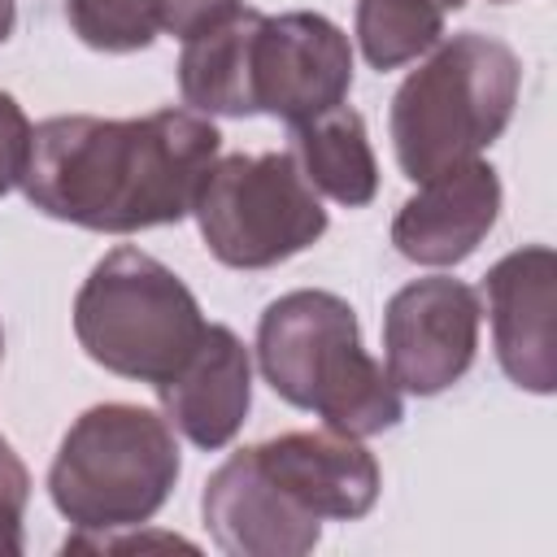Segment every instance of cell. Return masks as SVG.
<instances>
[{
    "label": "cell",
    "mask_w": 557,
    "mask_h": 557,
    "mask_svg": "<svg viewBox=\"0 0 557 557\" xmlns=\"http://www.w3.org/2000/svg\"><path fill=\"white\" fill-rule=\"evenodd\" d=\"M26 496H30V479L22 457L9 448V440L0 435V557H17L22 553V513H26Z\"/></svg>",
    "instance_id": "cell-18"
},
{
    "label": "cell",
    "mask_w": 557,
    "mask_h": 557,
    "mask_svg": "<svg viewBox=\"0 0 557 557\" xmlns=\"http://www.w3.org/2000/svg\"><path fill=\"white\" fill-rule=\"evenodd\" d=\"M191 213L209 252L231 270H270L326 231V209L292 152H235L213 161Z\"/></svg>",
    "instance_id": "cell-6"
},
{
    "label": "cell",
    "mask_w": 557,
    "mask_h": 557,
    "mask_svg": "<svg viewBox=\"0 0 557 557\" xmlns=\"http://www.w3.org/2000/svg\"><path fill=\"white\" fill-rule=\"evenodd\" d=\"M500 213V178L487 161L453 165L426 178L396 213L392 244L418 265H457L466 261Z\"/></svg>",
    "instance_id": "cell-11"
},
{
    "label": "cell",
    "mask_w": 557,
    "mask_h": 557,
    "mask_svg": "<svg viewBox=\"0 0 557 557\" xmlns=\"http://www.w3.org/2000/svg\"><path fill=\"white\" fill-rule=\"evenodd\" d=\"M30 117L22 113V104L0 91V196L13 191L26 174V157H30Z\"/></svg>",
    "instance_id": "cell-19"
},
{
    "label": "cell",
    "mask_w": 557,
    "mask_h": 557,
    "mask_svg": "<svg viewBox=\"0 0 557 557\" xmlns=\"http://www.w3.org/2000/svg\"><path fill=\"white\" fill-rule=\"evenodd\" d=\"M205 326L187 283L131 244L96 261L74 296V335L83 352L96 366L152 387L191 357Z\"/></svg>",
    "instance_id": "cell-5"
},
{
    "label": "cell",
    "mask_w": 557,
    "mask_h": 557,
    "mask_svg": "<svg viewBox=\"0 0 557 557\" xmlns=\"http://www.w3.org/2000/svg\"><path fill=\"white\" fill-rule=\"evenodd\" d=\"M257 9H231L226 17L209 22L205 30L183 39L178 57V91L196 113H222V117H248V35H252Z\"/></svg>",
    "instance_id": "cell-16"
},
{
    "label": "cell",
    "mask_w": 557,
    "mask_h": 557,
    "mask_svg": "<svg viewBox=\"0 0 557 557\" xmlns=\"http://www.w3.org/2000/svg\"><path fill=\"white\" fill-rule=\"evenodd\" d=\"M257 361L287 405L318 413L339 435H379L405 418L400 387L361 348L357 313L335 292L278 296L257 322Z\"/></svg>",
    "instance_id": "cell-2"
},
{
    "label": "cell",
    "mask_w": 557,
    "mask_h": 557,
    "mask_svg": "<svg viewBox=\"0 0 557 557\" xmlns=\"http://www.w3.org/2000/svg\"><path fill=\"white\" fill-rule=\"evenodd\" d=\"M244 0H65L74 35L96 52H139L157 35L187 39Z\"/></svg>",
    "instance_id": "cell-15"
},
{
    "label": "cell",
    "mask_w": 557,
    "mask_h": 557,
    "mask_svg": "<svg viewBox=\"0 0 557 557\" xmlns=\"http://www.w3.org/2000/svg\"><path fill=\"white\" fill-rule=\"evenodd\" d=\"M13 22H17V9H13V0H0V44L13 35Z\"/></svg>",
    "instance_id": "cell-20"
},
{
    "label": "cell",
    "mask_w": 557,
    "mask_h": 557,
    "mask_svg": "<svg viewBox=\"0 0 557 557\" xmlns=\"http://www.w3.org/2000/svg\"><path fill=\"white\" fill-rule=\"evenodd\" d=\"M496 4H505V0H496Z\"/></svg>",
    "instance_id": "cell-22"
},
{
    "label": "cell",
    "mask_w": 557,
    "mask_h": 557,
    "mask_svg": "<svg viewBox=\"0 0 557 557\" xmlns=\"http://www.w3.org/2000/svg\"><path fill=\"white\" fill-rule=\"evenodd\" d=\"M0 352H4V335H0Z\"/></svg>",
    "instance_id": "cell-21"
},
{
    "label": "cell",
    "mask_w": 557,
    "mask_h": 557,
    "mask_svg": "<svg viewBox=\"0 0 557 557\" xmlns=\"http://www.w3.org/2000/svg\"><path fill=\"white\" fill-rule=\"evenodd\" d=\"M200 513L213 544L231 557H300L322 535V518L287 496V487L261 466L257 448L231 453L209 474Z\"/></svg>",
    "instance_id": "cell-9"
},
{
    "label": "cell",
    "mask_w": 557,
    "mask_h": 557,
    "mask_svg": "<svg viewBox=\"0 0 557 557\" xmlns=\"http://www.w3.org/2000/svg\"><path fill=\"white\" fill-rule=\"evenodd\" d=\"M440 0H357V44L374 70L409 65L444 39Z\"/></svg>",
    "instance_id": "cell-17"
},
{
    "label": "cell",
    "mask_w": 557,
    "mask_h": 557,
    "mask_svg": "<svg viewBox=\"0 0 557 557\" xmlns=\"http://www.w3.org/2000/svg\"><path fill=\"white\" fill-rule=\"evenodd\" d=\"M522 65L509 44L461 30L392 96V148L405 178L426 183L500 139L518 104Z\"/></svg>",
    "instance_id": "cell-3"
},
{
    "label": "cell",
    "mask_w": 557,
    "mask_h": 557,
    "mask_svg": "<svg viewBox=\"0 0 557 557\" xmlns=\"http://www.w3.org/2000/svg\"><path fill=\"white\" fill-rule=\"evenodd\" d=\"M352 87L348 35L322 13H257L248 35V100L252 113L300 126L335 104Z\"/></svg>",
    "instance_id": "cell-7"
},
{
    "label": "cell",
    "mask_w": 557,
    "mask_h": 557,
    "mask_svg": "<svg viewBox=\"0 0 557 557\" xmlns=\"http://www.w3.org/2000/svg\"><path fill=\"white\" fill-rule=\"evenodd\" d=\"M479 296L461 278H413L405 283L383 313V352L387 374L400 392L440 396L453 387L479 348Z\"/></svg>",
    "instance_id": "cell-8"
},
{
    "label": "cell",
    "mask_w": 557,
    "mask_h": 557,
    "mask_svg": "<svg viewBox=\"0 0 557 557\" xmlns=\"http://www.w3.org/2000/svg\"><path fill=\"white\" fill-rule=\"evenodd\" d=\"M292 157L305 183L344 209H361L379 191V161L366 139V122L348 104L292 126Z\"/></svg>",
    "instance_id": "cell-14"
},
{
    "label": "cell",
    "mask_w": 557,
    "mask_h": 557,
    "mask_svg": "<svg viewBox=\"0 0 557 557\" xmlns=\"http://www.w3.org/2000/svg\"><path fill=\"white\" fill-rule=\"evenodd\" d=\"M500 370L548 396L557 387V252L548 244L500 257L483 278Z\"/></svg>",
    "instance_id": "cell-10"
},
{
    "label": "cell",
    "mask_w": 557,
    "mask_h": 557,
    "mask_svg": "<svg viewBox=\"0 0 557 557\" xmlns=\"http://www.w3.org/2000/svg\"><path fill=\"white\" fill-rule=\"evenodd\" d=\"M178 479L174 426L144 405H96L61 440L48 492L78 531L144 527Z\"/></svg>",
    "instance_id": "cell-4"
},
{
    "label": "cell",
    "mask_w": 557,
    "mask_h": 557,
    "mask_svg": "<svg viewBox=\"0 0 557 557\" xmlns=\"http://www.w3.org/2000/svg\"><path fill=\"white\" fill-rule=\"evenodd\" d=\"M218 148V126L196 109H157L144 117H48L30 131L22 191L57 222L131 235L183 222Z\"/></svg>",
    "instance_id": "cell-1"
},
{
    "label": "cell",
    "mask_w": 557,
    "mask_h": 557,
    "mask_svg": "<svg viewBox=\"0 0 557 557\" xmlns=\"http://www.w3.org/2000/svg\"><path fill=\"white\" fill-rule=\"evenodd\" d=\"M261 466L287 487V496L313 518L352 522L379 500V461L357 435L339 431H287L252 444Z\"/></svg>",
    "instance_id": "cell-13"
},
{
    "label": "cell",
    "mask_w": 557,
    "mask_h": 557,
    "mask_svg": "<svg viewBox=\"0 0 557 557\" xmlns=\"http://www.w3.org/2000/svg\"><path fill=\"white\" fill-rule=\"evenodd\" d=\"M157 396L165 422L196 448H226L252 405V361L244 339L231 326L209 322L191 357L165 383H157Z\"/></svg>",
    "instance_id": "cell-12"
}]
</instances>
